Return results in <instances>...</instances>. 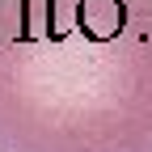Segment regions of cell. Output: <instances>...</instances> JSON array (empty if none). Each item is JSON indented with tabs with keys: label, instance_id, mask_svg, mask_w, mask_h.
Returning a JSON list of instances; mask_svg holds the SVG:
<instances>
[{
	"label": "cell",
	"instance_id": "cell-1",
	"mask_svg": "<svg viewBox=\"0 0 152 152\" xmlns=\"http://www.w3.org/2000/svg\"><path fill=\"white\" fill-rule=\"evenodd\" d=\"M0 152H152V0H0Z\"/></svg>",
	"mask_w": 152,
	"mask_h": 152
}]
</instances>
